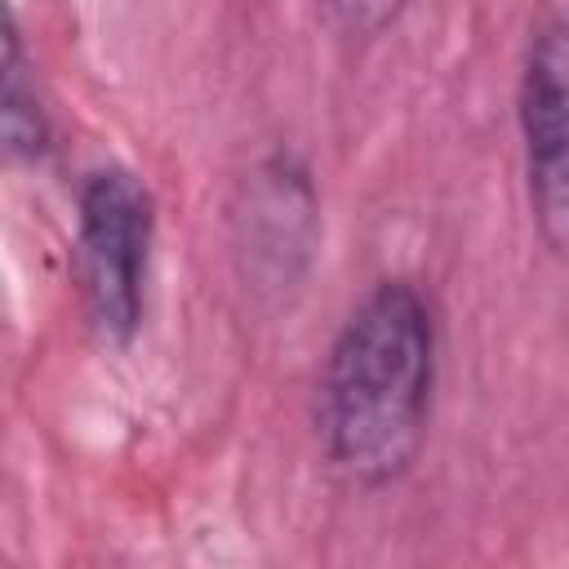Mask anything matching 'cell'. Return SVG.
<instances>
[{
  "instance_id": "1",
  "label": "cell",
  "mask_w": 569,
  "mask_h": 569,
  "mask_svg": "<svg viewBox=\"0 0 569 569\" xmlns=\"http://www.w3.org/2000/svg\"><path fill=\"white\" fill-rule=\"evenodd\" d=\"M436 311L413 280H378L347 311L316 387V431L347 485L387 489L418 462L436 396Z\"/></svg>"
},
{
  "instance_id": "2",
  "label": "cell",
  "mask_w": 569,
  "mask_h": 569,
  "mask_svg": "<svg viewBox=\"0 0 569 569\" xmlns=\"http://www.w3.org/2000/svg\"><path fill=\"white\" fill-rule=\"evenodd\" d=\"M156 236L151 191L120 164L89 169L76 191V271L89 325L129 347L147 311V262Z\"/></svg>"
},
{
  "instance_id": "3",
  "label": "cell",
  "mask_w": 569,
  "mask_h": 569,
  "mask_svg": "<svg viewBox=\"0 0 569 569\" xmlns=\"http://www.w3.org/2000/svg\"><path fill=\"white\" fill-rule=\"evenodd\" d=\"M529 213L547 249L569 253V18H542L516 80Z\"/></svg>"
},
{
  "instance_id": "4",
  "label": "cell",
  "mask_w": 569,
  "mask_h": 569,
  "mask_svg": "<svg viewBox=\"0 0 569 569\" xmlns=\"http://www.w3.org/2000/svg\"><path fill=\"white\" fill-rule=\"evenodd\" d=\"M0 133H4V151L9 160L22 164H40L49 151V116L36 98V80L27 76V58H22V36L18 22L9 18L4 31V62H0Z\"/></svg>"
},
{
  "instance_id": "5",
  "label": "cell",
  "mask_w": 569,
  "mask_h": 569,
  "mask_svg": "<svg viewBox=\"0 0 569 569\" xmlns=\"http://www.w3.org/2000/svg\"><path fill=\"white\" fill-rule=\"evenodd\" d=\"M316 4L342 40H373L387 27H396L409 0H316Z\"/></svg>"
}]
</instances>
